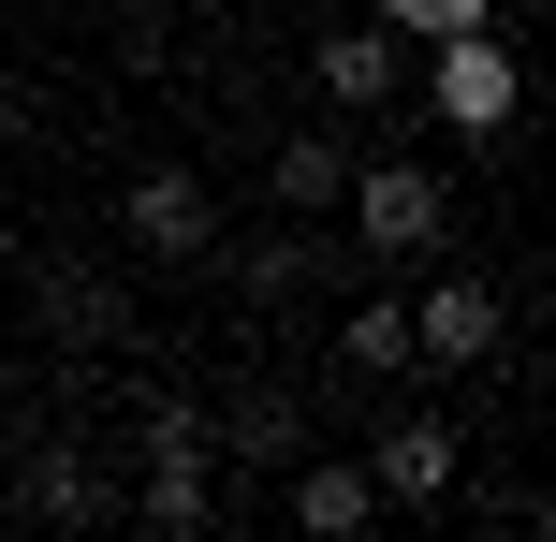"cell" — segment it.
I'll return each instance as SVG.
<instances>
[{
	"label": "cell",
	"mask_w": 556,
	"mask_h": 542,
	"mask_svg": "<svg viewBox=\"0 0 556 542\" xmlns=\"http://www.w3.org/2000/svg\"><path fill=\"white\" fill-rule=\"evenodd\" d=\"M15 133H29V103H15V88H0V147H15Z\"/></svg>",
	"instance_id": "14"
},
{
	"label": "cell",
	"mask_w": 556,
	"mask_h": 542,
	"mask_svg": "<svg viewBox=\"0 0 556 542\" xmlns=\"http://www.w3.org/2000/svg\"><path fill=\"white\" fill-rule=\"evenodd\" d=\"M410 88H425V117H440L454 147H498L513 117H528V59H513L498 29H440V45H410Z\"/></svg>",
	"instance_id": "1"
},
{
	"label": "cell",
	"mask_w": 556,
	"mask_h": 542,
	"mask_svg": "<svg viewBox=\"0 0 556 542\" xmlns=\"http://www.w3.org/2000/svg\"><path fill=\"white\" fill-rule=\"evenodd\" d=\"M395 45H440V29H498V0H381Z\"/></svg>",
	"instance_id": "12"
},
{
	"label": "cell",
	"mask_w": 556,
	"mask_h": 542,
	"mask_svg": "<svg viewBox=\"0 0 556 542\" xmlns=\"http://www.w3.org/2000/svg\"><path fill=\"white\" fill-rule=\"evenodd\" d=\"M307 88H323L337 117H381V103H410V45H395L381 15H366V29H323V45H307Z\"/></svg>",
	"instance_id": "5"
},
{
	"label": "cell",
	"mask_w": 556,
	"mask_h": 542,
	"mask_svg": "<svg viewBox=\"0 0 556 542\" xmlns=\"http://www.w3.org/2000/svg\"><path fill=\"white\" fill-rule=\"evenodd\" d=\"M498 338H513V308H498V279H469V264L410 293V367H483Z\"/></svg>",
	"instance_id": "4"
},
{
	"label": "cell",
	"mask_w": 556,
	"mask_h": 542,
	"mask_svg": "<svg viewBox=\"0 0 556 542\" xmlns=\"http://www.w3.org/2000/svg\"><path fill=\"white\" fill-rule=\"evenodd\" d=\"M205 426H220L235 469H293L307 455V440H293V396H235V411H205Z\"/></svg>",
	"instance_id": "11"
},
{
	"label": "cell",
	"mask_w": 556,
	"mask_h": 542,
	"mask_svg": "<svg viewBox=\"0 0 556 542\" xmlns=\"http://www.w3.org/2000/svg\"><path fill=\"white\" fill-rule=\"evenodd\" d=\"M337 176H352V147H337V133H293V147L264 162V191L293 205V220H337Z\"/></svg>",
	"instance_id": "10"
},
{
	"label": "cell",
	"mask_w": 556,
	"mask_h": 542,
	"mask_svg": "<svg viewBox=\"0 0 556 542\" xmlns=\"http://www.w3.org/2000/svg\"><path fill=\"white\" fill-rule=\"evenodd\" d=\"M162 542H191V528H220V455H147V499H132Z\"/></svg>",
	"instance_id": "8"
},
{
	"label": "cell",
	"mask_w": 556,
	"mask_h": 542,
	"mask_svg": "<svg viewBox=\"0 0 556 542\" xmlns=\"http://www.w3.org/2000/svg\"><path fill=\"white\" fill-rule=\"evenodd\" d=\"M117 235H132L147 264H205L220 250V191H205L191 162H147L132 191H117Z\"/></svg>",
	"instance_id": "3"
},
{
	"label": "cell",
	"mask_w": 556,
	"mask_h": 542,
	"mask_svg": "<svg viewBox=\"0 0 556 542\" xmlns=\"http://www.w3.org/2000/svg\"><path fill=\"white\" fill-rule=\"evenodd\" d=\"M293 528H307V542H366V528H381L366 455H293Z\"/></svg>",
	"instance_id": "7"
},
{
	"label": "cell",
	"mask_w": 556,
	"mask_h": 542,
	"mask_svg": "<svg viewBox=\"0 0 556 542\" xmlns=\"http://www.w3.org/2000/svg\"><path fill=\"white\" fill-rule=\"evenodd\" d=\"M337 367H352V381H395V367H410V293H352V323H337Z\"/></svg>",
	"instance_id": "9"
},
{
	"label": "cell",
	"mask_w": 556,
	"mask_h": 542,
	"mask_svg": "<svg viewBox=\"0 0 556 542\" xmlns=\"http://www.w3.org/2000/svg\"><path fill=\"white\" fill-rule=\"evenodd\" d=\"M366 484H381V514H440L454 499V426L440 411H395V426L366 440Z\"/></svg>",
	"instance_id": "6"
},
{
	"label": "cell",
	"mask_w": 556,
	"mask_h": 542,
	"mask_svg": "<svg viewBox=\"0 0 556 542\" xmlns=\"http://www.w3.org/2000/svg\"><path fill=\"white\" fill-rule=\"evenodd\" d=\"M337 220H352V250L410 264V250H440V235H454V191H440L425 162H352V176H337Z\"/></svg>",
	"instance_id": "2"
},
{
	"label": "cell",
	"mask_w": 556,
	"mask_h": 542,
	"mask_svg": "<svg viewBox=\"0 0 556 542\" xmlns=\"http://www.w3.org/2000/svg\"><path fill=\"white\" fill-rule=\"evenodd\" d=\"M29 514H117V499H103V484H88V469H74V455H45V469H29Z\"/></svg>",
	"instance_id": "13"
}]
</instances>
